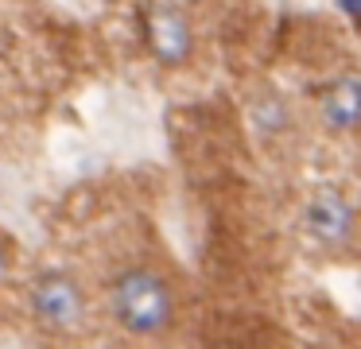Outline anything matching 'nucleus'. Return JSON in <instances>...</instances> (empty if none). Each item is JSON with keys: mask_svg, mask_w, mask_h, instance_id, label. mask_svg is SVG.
<instances>
[{"mask_svg": "<svg viewBox=\"0 0 361 349\" xmlns=\"http://www.w3.org/2000/svg\"><path fill=\"white\" fill-rule=\"evenodd\" d=\"M144 39H148V51L159 66H183L195 54V31L190 20L179 4H144Z\"/></svg>", "mask_w": 361, "mask_h": 349, "instance_id": "3", "label": "nucleus"}, {"mask_svg": "<svg viewBox=\"0 0 361 349\" xmlns=\"http://www.w3.org/2000/svg\"><path fill=\"white\" fill-rule=\"evenodd\" d=\"M303 229L322 248H350L357 237V214L338 190H319L303 209Z\"/></svg>", "mask_w": 361, "mask_h": 349, "instance_id": "4", "label": "nucleus"}, {"mask_svg": "<svg viewBox=\"0 0 361 349\" xmlns=\"http://www.w3.org/2000/svg\"><path fill=\"white\" fill-rule=\"evenodd\" d=\"M322 124L330 132H357L361 128V78H338L326 93H322Z\"/></svg>", "mask_w": 361, "mask_h": 349, "instance_id": "5", "label": "nucleus"}, {"mask_svg": "<svg viewBox=\"0 0 361 349\" xmlns=\"http://www.w3.org/2000/svg\"><path fill=\"white\" fill-rule=\"evenodd\" d=\"M334 4L342 8V12L350 16V20L357 23V27H361V0H334Z\"/></svg>", "mask_w": 361, "mask_h": 349, "instance_id": "7", "label": "nucleus"}, {"mask_svg": "<svg viewBox=\"0 0 361 349\" xmlns=\"http://www.w3.org/2000/svg\"><path fill=\"white\" fill-rule=\"evenodd\" d=\"M109 307L117 322L125 326L133 338H156L175 322V295L164 276L152 268H128L113 279Z\"/></svg>", "mask_w": 361, "mask_h": 349, "instance_id": "1", "label": "nucleus"}, {"mask_svg": "<svg viewBox=\"0 0 361 349\" xmlns=\"http://www.w3.org/2000/svg\"><path fill=\"white\" fill-rule=\"evenodd\" d=\"M27 307H32L35 322H39L43 330L71 333V330H78L82 318H86V295H82V287L74 283L71 276H63V271H43L32 283V291H27Z\"/></svg>", "mask_w": 361, "mask_h": 349, "instance_id": "2", "label": "nucleus"}, {"mask_svg": "<svg viewBox=\"0 0 361 349\" xmlns=\"http://www.w3.org/2000/svg\"><path fill=\"white\" fill-rule=\"evenodd\" d=\"M252 124H257L260 136H283V132L291 128V109H288V101L276 97V93L260 97L257 105H252Z\"/></svg>", "mask_w": 361, "mask_h": 349, "instance_id": "6", "label": "nucleus"}]
</instances>
